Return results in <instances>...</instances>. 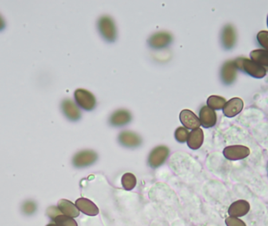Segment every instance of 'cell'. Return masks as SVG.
Returning <instances> with one entry per match:
<instances>
[{
    "mask_svg": "<svg viewBox=\"0 0 268 226\" xmlns=\"http://www.w3.org/2000/svg\"><path fill=\"white\" fill-rule=\"evenodd\" d=\"M97 29L99 33L107 42H115L117 38V29L115 21L110 16L104 15L99 18L97 21Z\"/></svg>",
    "mask_w": 268,
    "mask_h": 226,
    "instance_id": "obj_1",
    "label": "cell"
},
{
    "mask_svg": "<svg viewBox=\"0 0 268 226\" xmlns=\"http://www.w3.org/2000/svg\"><path fill=\"white\" fill-rule=\"evenodd\" d=\"M234 61L237 69H242L254 78H264L266 76L267 69L265 67L261 66V65H259L252 60L239 57Z\"/></svg>",
    "mask_w": 268,
    "mask_h": 226,
    "instance_id": "obj_2",
    "label": "cell"
},
{
    "mask_svg": "<svg viewBox=\"0 0 268 226\" xmlns=\"http://www.w3.org/2000/svg\"><path fill=\"white\" fill-rule=\"evenodd\" d=\"M74 97L78 106L84 110L92 111L96 107V97L87 90L79 88L74 93Z\"/></svg>",
    "mask_w": 268,
    "mask_h": 226,
    "instance_id": "obj_3",
    "label": "cell"
},
{
    "mask_svg": "<svg viewBox=\"0 0 268 226\" xmlns=\"http://www.w3.org/2000/svg\"><path fill=\"white\" fill-rule=\"evenodd\" d=\"M170 149L166 145H159L154 148L148 156L147 163L152 169H156L163 165L168 158Z\"/></svg>",
    "mask_w": 268,
    "mask_h": 226,
    "instance_id": "obj_4",
    "label": "cell"
},
{
    "mask_svg": "<svg viewBox=\"0 0 268 226\" xmlns=\"http://www.w3.org/2000/svg\"><path fill=\"white\" fill-rule=\"evenodd\" d=\"M97 154L93 150H82L72 158V165L76 168H84L93 165L97 160Z\"/></svg>",
    "mask_w": 268,
    "mask_h": 226,
    "instance_id": "obj_5",
    "label": "cell"
},
{
    "mask_svg": "<svg viewBox=\"0 0 268 226\" xmlns=\"http://www.w3.org/2000/svg\"><path fill=\"white\" fill-rule=\"evenodd\" d=\"M223 156L231 161L243 160L250 155V149L245 145H230L223 148Z\"/></svg>",
    "mask_w": 268,
    "mask_h": 226,
    "instance_id": "obj_6",
    "label": "cell"
},
{
    "mask_svg": "<svg viewBox=\"0 0 268 226\" xmlns=\"http://www.w3.org/2000/svg\"><path fill=\"white\" fill-rule=\"evenodd\" d=\"M173 40L174 38L171 33L163 31L154 33L147 43L152 49H160L170 46V44H172Z\"/></svg>",
    "mask_w": 268,
    "mask_h": 226,
    "instance_id": "obj_7",
    "label": "cell"
},
{
    "mask_svg": "<svg viewBox=\"0 0 268 226\" xmlns=\"http://www.w3.org/2000/svg\"><path fill=\"white\" fill-rule=\"evenodd\" d=\"M61 108L63 114L70 121H77L81 118V112L77 104L72 99L65 98L61 101Z\"/></svg>",
    "mask_w": 268,
    "mask_h": 226,
    "instance_id": "obj_8",
    "label": "cell"
},
{
    "mask_svg": "<svg viewBox=\"0 0 268 226\" xmlns=\"http://www.w3.org/2000/svg\"><path fill=\"white\" fill-rule=\"evenodd\" d=\"M119 141L123 146L127 148H136L142 143L140 135L133 131H124L119 134Z\"/></svg>",
    "mask_w": 268,
    "mask_h": 226,
    "instance_id": "obj_9",
    "label": "cell"
},
{
    "mask_svg": "<svg viewBox=\"0 0 268 226\" xmlns=\"http://www.w3.org/2000/svg\"><path fill=\"white\" fill-rule=\"evenodd\" d=\"M250 203L246 200H238L229 206L227 214L230 217L242 218L246 216L250 211Z\"/></svg>",
    "mask_w": 268,
    "mask_h": 226,
    "instance_id": "obj_10",
    "label": "cell"
},
{
    "mask_svg": "<svg viewBox=\"0 0 268 226\" xmlns=\"http://www.w3.org/2000/svg\"><path fill=\"white\" fill-rule=\"evenodd\" d=\"M132 115L130 111L122 108L118 109L111 115L109 124L113 127H123L131 123Z\"/></svg>",
    "mask_w": 268,
    "mask_h": 226,
    "instance_id": "obj_11",
    "label": "cell"
},
{
    "mask_svg": "<svg viewBox=\"0 0 268 226\" xmlns=\"http://www.w3.org/2000/svg\"><path fill=\"white\" fill-rule=\"evenodd\" d=\"M179 120L187 129L195 130L201 126L200 120L198 116L189 109H183L179 113Z\"/></svg>",
    "mask_w": 268,
    "mask_h": 226,
    "instance_id": "obj_12",
    "label": "cell"
},
{
    "mask_svg": "<svg viewBox=\"0 0 268 226\" xmlns=\"http://www.w3.org/2000/svg\"><path fill=\"white\" fill-rule=\"evenodd\" d=\"M201 125L205 128H213L217 124V113L210 107L203 106L199 111Z\"/></svg>",
    "mask_w": 268,
    "mask_h": 226,
    "instance_id": "obj_13",
    "label": "cell"
},
{
    "mask_svg": "<svg viewBox=\"0 0 268 226\" xmlns=\"http://www.w3.org/2000/svg\"><path fill=\"white\" fill-rule=\"evenodd\" d=\"M237 67L234 61H228L223 64L221 68V80L225 84H232L237 76Z\"/></svg>",
    "mask_w": 268,
    "mask_h": 226,
    "instance_id": "obj_14",
    "label": "cell"
},
{
    "mask_svg": "<svg viewBox=\"0 0 268 226\" xmlns=\"http://www.w3.org/2000/svg\"><path fill=\"white\" fill-rule=\"evenodd\" d=\"M244 107V102L239 97H234L226 102L223 108V114L225 116L231 118L242 112Z\"/></svg>",
    "mask_w": 268,
    "mask_h": 226,
    "instance_id": "obj_15",
    "label": "cell"
},
{
    "mask_svg": "<svg viewBox=\"0 0 268 226\" xmlns=\"http://www.w3.org/2000/svg\"><path fill=\"white\" fill-rule=\"evenodd\" d=\"M76 207L84 215L89 216H96L99 214V208L97 206L87 198H79L76 201Z\"/></svg>",
    "mask_w": 268,
    "mask_h": 226,
    "instance_id": "obj_16",
    "label": "cell"
},
{
    "mask_svg": "<svg viewBox=\"0 0 268 226\" xmlns=\"http://www.w3.org/2000/svg\"><path fill=\"white\" fill-rule=\"evenodd\" d=\"M221 41L225 49H230L236 43V33L232 25H227L224 27L221 33Z\"/></svg>",
    "mask_w": 268,
    "mask_h": 226,
    "instance_id": "obj_17",
    "label": "cell"
},
{
    "mask_svg": "<svg viewBox=\"0 0 268 226\" xmlns=\"http://www.w3.org/2000/svg\"><path fill=\"white\" fill-rule=\"evenodd\" d=\"M204 141V133L201 128L193 130L189 133L188 138H187V145L192 150H197L202 147Z\"/></svg>",
    "mask_w": 268,
    "mask_h": 226,
    "instance_id": "obj_18",
    "label": "cell"
},
{
    "mask_svg": "<svg viewBox=\"0 0 268 226\" xmlns=\"http://www.w3.org/2000/svg\"><path fill=\"white\" fill-rule=\"evenodd\" d=\"M57 207L61 211V213L63 215H66V216L71 217L73 219L80 216V210L78 209L76 204H74L69 200H65V199L59 200L58 203H57Z\"/></svg>",
    "mask_w": 268,
    "mask_h": 226,
    "instance_id": "obj_19",
    "label": "cell"
},
{
    "mask_svg": "<svg viewBox=\"0 0 268 226\" xmlns=\"http://www.w3.org/2000/svg\"><path fill=\"white\" fill-rule=\"evenodd\" d=\"M252 61L268 68V51L266 49H254L250 53Z\"/></svg>",
    "mask_w": 268,
    "mask_h": 226,
    "instance_id": "obj_20",
    "label": "cell"
},
{
    "mask_svg": "<svg viewBox=\"0 0 268 226\" xmlns=\"http://www.w3.org/2000/svg\"><path fill=\"white\" fill-rule=\"evenodd\" d=\"M226 102L227 101L224 97H221V96L212 95L208 97L207 106L210 107L214 110H220V109L223 108Z\"/></svg>",
    "mask_w": 268,
    "mask_h": 226,
    "instance_id": "obj_21",
    "label": "cell"
},
{
    "mask_svg": "<svg viewBox=\"0 0 268 226\" xmlns=\"http://www.w3.org/2000/svg\"><path fill=\"white\" fill-rule=\"evenodd\" d=\"M122 185L127 191L133 190L136 185V176L132 173H126L121 179Z\"/></svg>",
    "mask_w": 268,
    "mask_h": 226,
    "instance_id": "obj_22",
    "label": "cell"
},
{
    "mask_svg": "<svg viewBox=\"0 0 268 226\" xmlns=\"http://www.w3.org/2000/svg\"><path fill=\"white\" fill-rule=\"evenodd\" d=\"M53 221H54L55 224H57L59 226H78L76 221L73 218L66 216L63 214L56 217Z\"/></svg>",
    "mask_w": 268,
    "mask_h": 226,
    "instance_id": "obj_23",
    "label": "cell"
},
{
    "mask_svg": "<svg viewBox=\"0 0 268 226\" xmlns=\"http://www.w3.org/2000/svg\"><path fill=\"white\" fill-rule=\"evenodd\" d=\"M174 136L178 142L184 143L187 141V138H188L189 131L184 127H179L176 130Z\"/></svg>",
    "mask_w": 268,
    "mask_h": 226,
    "instance_id": "obj_24",
    "label": "cell"
},
{
    "mask_svg": "<svg viewBox=\"0 0 268 226\" xmlns=\"http://www.w3.org/2000/svg\"><path fill=\"white\" fill-rule=\"evenodd\" d=\"M225 225L227 226H247L246 223L240 218L230 216L225 219Z\"/></svg>",
    "mask_w": 268,
    "mask_h": 226,
    "instance_id": "obj_25",
    "label": "cell"
},
{
    "mask_svg": "<svg viewBox=\"0 0 268 226\" xmlns=\"http://www.w3.org/2000/svg\"><path fill=\"white\" fill-rule=\"evenodd\" d=\"M257 40L262 47L266 49L268 51V31H261L257 34Z\"/></svg>",
    "mask_w": 268,
    "mask_h": 226,
    "instance_id": "obj_26",
    "label": "cell"
},
{
    "mask_svg": "<svg viewBox=\"0 0 268 226\" xmlns=\"http://www.w3.org/2000/svg\"><path fill=\"white\" fill-rule=\"evenodd\" d=\"M47 215L51 219H54L56 217L58 216V215H62L61 211L59 210L58 207H49V209L47 210Z\"/></svg>",
    "mask_w": 268,
    "mask_h": 226,
    "instance_id": "obj_27",
    "label": "cell"
},
{
    "mask_svg": "<svg viewBox=\"0 0 268 226\" xmlns=\"http://www.w3.org/2000/svg\"><path fill=\"white\" fill-rule=\"evenodd\" d=\"M23 210H24V212L30 215L36 211V204L32 202H27L23 207Z\"/></svg>",
    "mask_w": 268,
    "mask_h": 226,
    "instance_id": "obj_28",
    "label": "cell"
},
{
    "mask_svg": "<svg viewBox=\"0 0 268 226\" xmlns=\"http://www.w3.org/2000/svg\"><path fill=\"white\" fill-rule=\"evenodd\" d=\"M6 26V22L5 21V18L2 17V14L0 13V32L5 29Z\"/></svg>",
    "mask_w": 268,
    "mask_h": 226,
    "instance_id": "obj_29",
    "label": "cell"
},
{
    "mask_svg": "<svg viewBox=\"0 0 268 226\" xmlns=\"http://www.w3.org/2000/svg\"><path fill=\"white\" fill-rule=\"evenodd\" d=\"M57 226V224H49V225H47V226Z\"/></svg>",
    "mask_w": 268,
    "mask_h": 226,
    "instance_id": "obj_30",
    "label": "cell"
},
{
    "mask_svg": "<svg viewBox=\"0 0 268 226\" xmlns=\"http://www.w3.org/2000/svg\"></svg>",
    "mask_w": 268,
    "mask_h": 226,
    "instance_id": "obj_31",
    "label": "cell"
}]
</instances>
